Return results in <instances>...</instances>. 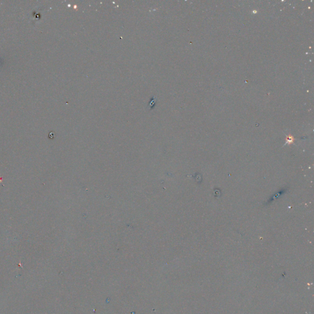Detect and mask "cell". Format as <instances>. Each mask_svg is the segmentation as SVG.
Instances as JSON below:
<instances>
[{
    "instance_id": "cell-1",
    "label": "cell",
    "mask_w": 314,
    "mask_h": 314,
    "mask_svg": "<svg viewBox=\"0 0 314 314\" xmlns=\"http://www.w3.org/2000/svg\"><path fill=\"white\" fill-rule=\"evenodd\" d=\"M157 98L156 96H153L152 98V99H151L150 101L149 102L148 106H147V107L149 110H151L152 109H153V107H154V106L155 105V104L157 102Z\"/></svg>"
}]
</instances>
